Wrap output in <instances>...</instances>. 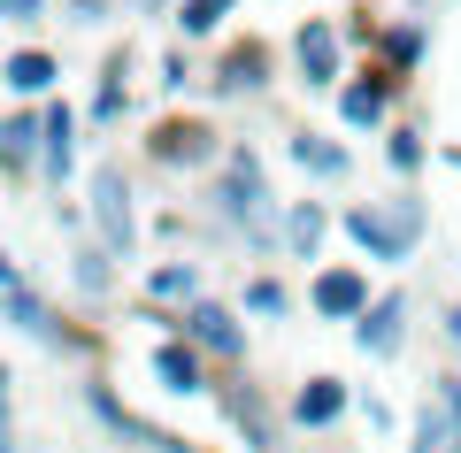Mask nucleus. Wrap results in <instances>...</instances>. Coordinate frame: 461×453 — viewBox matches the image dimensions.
<instances>
[{"label":"nucleus","mask_w":461,"mask_h":453,"mask_svg":"<svg viewBox=\"0 0 461 453\" xmlns=\"http://www.w3.org/2000/svg\"><path fill=\"white\" fill-rule=\"evenodd\" d=\"M193 208L208 215L230 246H247L254 261H277L285 254V200H277V185H269V162H262V146H254V139H230L223 169L208 177V193H200Z\"/></svg>","instance_id":"1"},{"label":"nucleus","mask_w":461,"mask_h":453,"mask_svg":"<svg viewBox=\"0 0 461 453\" xmlns=\"http://www.w3.org/2000/svg\"><path fill=\"white\" fill-rule=\"evenodd\" d=\"M339 231H346V246H354L362 261L408 269V261L423 254V239H430V208L415 200V185H393V193H377V200H346Z\"/></svg>","instance_id":"2"},{"label":"nucleus","mask_w":461,"mask_h":453,"mask_svg":"<svg viewBox=\"0 0 461 453\" xmlns=\"http://www.w3.org/2000/svg\"><path fill=\"white\" fill-rule=\"evenodd\" d=\"M85 215H93V239L108 246L115 261H139L147 223H139V177L123 162H93V177H85Z\"/></svg>","instance_id":"3"},{"label":"nucleus","mask_w":461,"mask_h":453,"mask_svg":"<svg viewBox=\"0 0 461 453\" xmlns=\"http://www.w3.org/2000/svg\"><path fill=\"white\" fill-rule=\"evenodd\" d=\"M0 323L16 331V339L47 346V354H93V339H85V331H69L62 315L47 308V292L23 276V261H16V254H0Z\"/></svg>","instance_id":"4"},{"label":"nucleus","mask_w":461,"mask_h":453,"mask_svg":"<svg viewBox=\"0 0 461 453\" xmlns=\"http://www.w3.org/2000/svg\"><path fill=\"white\" fill-rule=\"evenodd\" d=\"M139 154H147V169H162V177H215L223 154H230V139L208 123V115H162Z\"/></svg>","instance_id":"5"},{"label":"nucleus","mask_w":461,"mask_h":453,"mask_svg":"<svg viewBox=\"0 0 461 453\" xmlns=\"http://www.w3.org/2000/svg\"><path fill=\"white\" fill-rule=\"evenodd\" d=\"M346 54H354V39H346V23L330 16H300L293 39H285V77L300 85V93H339L354 69H346Z\"/></svg>","instance_id":"6"},{"label":"nucleus","mask_w":461,"mask_h":453,"mask_svg":"<svg viewBox=\"0 0 461 453\" xmlns=\"http://www.w3.org/2000/svg\"><path fill=\"white\" fill-rule=\"evenodd\" d=\"M208 400L223 407L230 438H239L247 453H285V422H293V415H277V407H269V392L254 385V369H223Z\"/></svg>","instance_id":"7"},{"label":"nucleus","mask_w":461,"mask_h":453,"mask_svg":"<svg viewBox=\"0 0 461 453\" xmlns=\"http://www.w3.org/2000/svg\"><path fill=\"white\" fill-rule=\"evenodd\" d=\"M85 415H93L115 446H131V453H200L193 438H177V430H162V422H147L139 407H123L108 376H85Z\"/></svg>","instance_id":"8"},{"label":"nucleus","mask_w":461,"mask_h":453,"mask_svg":"<svg viewBox=\"0 0 461 453\" xmlns=\"http://www.w3.org/2000/svg\"><path fill=\"white\" fill-rule=\"evenodd\" d=\"M177 339H193L215 369H247V354H254L247 308H230V300H215V292H208V300H193V308L177 315Z\"/></svg>","instance_id":"9"},{"label":"nucleus","mask_w":461,"mask_h":453,"mask_svg":"<svg viewBox=\"0 0 461 453\" xmlns=\"http://www.w3.org/2000/svg\"><path fill=\"white\" fill-rule=\"evenodd\" d=\"M269 85H277V54H269V39H239V47H223L208 62L200 93L223 100V108H239V100H269Z\"/></svg>","instance_id":"10"},{"label":"nucleus","mask_w":461,"mask_h":453,"mask_svg":"<svg viewBox=\"0 0 461 453\" xmlns=\"http://www.w3.org/2000/svg\"><path fill=\"white\" fill-rule=\"evenodd\" d=\"M377 308V292H369V269L362 261H315L308 269V315L315 323H362V315Z\"/></svg>","instance_id":"11"},{"label":"nucleus","mask_w":461,"mask_h":453,"mask_svg":"<svg viewBox=\"0 0 461 453\" xmlns=\"http://www.w3.org/2000/svg\"><path fill=\"white\" fill-rule=\"evenodd\" d=\"M400 93H408V77H393L384 62H369V69H354V77L339 85V131H393V108H400Z\"/></svg>","instance_id":"12"},{"label":"nucleus","mask_w":461,"mask_h":453,"mask_svg":"<svg viewBox=\"0 0 461 453\" xmlns=\"http://www.w3.org/2000/svg\"><path fill=\"white\" fill-rule=\"evenodd\" d=\"M193 300H208V269H200L193 254H169L147 269V285H139V308H147V323L177 331V315L193 308Z\"/></svg>","instance_id":"13"},{"label":"nucleus","mask_w":461,"mask_h":453,"mask_svg":"<svg viewBox=\"0 0 461 453\" xmlns=\"http://www.w3.org/2000/svg\"><path fill=\"white\" fill-rule=\"evenodd\" d=\"M147 369H154V385H162L169 400H200V392H215V376H223L193 339H177V331H162V339H154Z\"/></svg>","instance_id":"14"},{"label":"nucleus","mask_w":461,"mask_h":453,"mask_svg":"<svg viewBox=\"0 0 461 453\" xmlns=\"http://www.w3.org/2000/svg\"><path fill=\"white\" fill-rule=\"evenodd\" d=\"M0 93L23 100V108H47L54 93H62V54L39 47V39H23V47L0 54Z\"/></svg>","instance_id":"15"},{"label":"nucleus","mask_w":461,"mask_h":453,"mask_svg":"<svg viewBox=\"0 0 461 453\" xmlns=\"http://www.w3.org/2000/svg\"><path fill=\"white\" fill-rule=\"evenodd\" d=\"M408 331H415V292H377V308L346 331V339H354V354H369V361H400L408 354Z\"/></svg>","instance_id":"16"},{"label":"nucleus","mask_w":461,"mask_h":453,"mask_svg":"<svg viewBox=\"0 0 461 453\" xmlns=\"http://www.w3.org/2000/svg\"><path fill=\"white\" fill-rule=\"evenodd\" d=\"M285 415H293V430L323 438V430H339V422L354 415V385H346V376H330V369H315V376H300V385H293Z\"/></svg>","instance_id":"17"},{"label":"nucleus","mask_w":461,"mask_h":453,"mask_svg":"<svg viewBox=\"0 0 461 453\" xmlns=\"http://www.w3.org/2000/svg\"><path fill=\"white\" fill-rule=\"evenodd\" d=\"M39 154H47V108L8 100V115H0V177L8 185H39Z\"/></svg>","instance_id":"18"},{"label":"nucleus","mask_w":461,"mask_h":453,"mask_svg":"<svg viewBox=\"0 0 461 453\" xmlns=\"http://www.w3.org/2000/svg\"><path fill=\"white\" fill-rule=\"evenodd\" d=\"M285 162H293L308 185H346L354 177V146L330 139V131H315V123H293L285 131Z\"/></svg>","instance_id":"19"},{"label":"nucleus","mask_w":461,"mask_h":453,"mask_svg":"<svg viewBox=\"0 0 461 453\" xmlns=\"http://www.w3.org/2000/svg\"><path fill=\"white\" fill-rule=\"evenodd\" d=\"M77 146H85V115L54 93L47 100V154H39V185H47L54 200H62V185L77 177Z\"/></svg>","instance_id":"20"},{"label":"nucleus","mask_w":461,"mask_h":453,"mask_svg":"<svg viewBox=\"0 0 461 453\" xmlns=\"http://www.w3.org/2000/svg\"><path fill=\"white\" fill-rule=\"evenodd\" d=\"M430 54V16H377L369 32V62H384L393 77H415Z\"/></svg>","instance_id":"21"},{"label":"nucleus","mask_w":461,"mask_h":453,"mask_svg":"<svg viewBox=\"0 0 461 453\" xmlns=\"http://www.w3.org/2000/svg\"><path fill=\"white\" fill-rule=\"evenodd\" d=\"M62 276H69V292H77L85 308H108V300H115V285H123V261H115L108 246H100L93 231H85V239L69 246V261H62Z\"/></svg>","instance_id":"22"},{"label":"nucleus","mask_w":461,"mask_h":453,"mask_svg":"<svg viewBox=\"0 0 461 453\" xmlns=\"http://www.w3.org/2000/svg\"><path fill=\"white\" fill-rule=\"evenodd\" d=\"M131 47H108L100 54V77H93V100H85V123L93 131H115L123 115H131Z\"/></svg>","instance_id":"23"},{"label":"nucleus","mask_w":461,"mask_h":453,"mask_svg":"<svg viewBox=\"0 0 461 453\" xmlns=\"http://www.w3.org/2000/svg\"><path fill=\"white\" fill-rule=\"evenodd\" d=\"M330 231H339V215L323 200H285V261H323Z\"/></svg>","instance_id":"24"},{"label":"nucleus","mask_w":461,"mask_h":453,"mask_svg":"<svg viewBox=\"0 0 461 453\" xmlns=\"http://www.w3.org/2000/svg\"><path fill=\"white\" fill-rule=\"evenodd\" d=\"M377 139H384V169H393L400 185H415L430 169V131L423 123H393V131H377Z\"/></svg>","instance_id":"25"},{"label":"nucleus","mask_w":461,"mask_h":453,"mask_svg":"<svg viewBox=\"0 0 461 453\" xmlns=\"http://www.w3.org/2000/svg\"><path fill=\"white\" fill-rule=\"evenodd\" d=\"M239 308H247L254 323H285V315H293V285H285L277 269H254L247 285H239Z\"/></svg>","instance_id":"26"},{"label":"nucleus","mask_w":461,"mask_h":453,"mask_svg":"<svg viewBox=\"0 0 461 453\" xmlns=\"http://www.w3.org/2000/svg\"><path fill=\"white\" fill-rule=\"evenodd\" d=\"M408 453H461V422L446 415V400H423L408 422Z\"/></svg>","instance_id":"27"},{"label":"nucleus","mask_w":461,"mask_h":453,"mask_svg":"<svg viewBox=\"0 0 461 453\" xmlns=\"http://www.w3.org/2000/svg\"><path fill=\"white\" fill-rule=\"evenodd\" d=\"M230 16H239V0H185V8H177L169 23H177V39H185V47H208V39L223 32Z\"/></svg>","instance_id":"28"},{"label":"nucleus","mask_w":461,"mask_h":453,"mask_svg":"<svg viewBox=\"0 0 461 453\" xmlns=\"http://www.w3.org/2000/svg\"><path fill=\"white\" fill-rule=\"evenodd\" d=\"M200 77H208V69L193 62V47H185V39H177V47H162V62H154V93H162V100H185Z\"/></svg>","instance_id":"29"},{"label":"nucleus","mask_w":461,"mask_h":453,"mask_svg":"<svg viewBox=\"0 0 461 453\" xmlns=\"http://www.w3.org/2000/svg\"><path fill=\"white\" fill-rule=\"evenodd\" d=\"M108 16H115V0H62V23H69V32H100Z\"/></svg>","instance_id":"30"},{"label":"nucleus","mask_w":461,"mask_h":453,"mask_svg":"<svg viewBox=\"0 0 461 453\" xmlns=\"http://www.w3.org/2000/svg\"><path fill=\"white\" fill-rule=\"evenodd\" d=\"M47 8H62V0H0V23L32 32V23H47Z\"/></svg>","instance_id":"31"},{"label":"nucleus","mask_w":461,"mask_h":453,"mask_svg":"<svg viewBox=\"0 0 461 453\" xmlns=\"http://www.w3.org/2000/svg\"><path fill=\"white\" fill-rule=\"evenodd\" d=\"M430 400H446V415L461 422V369H438V376H430Z\"/></svg>","instance_id":"32"},{"label":"nucleus","mask_w":461,"mask_h":453,"mask_svg":"<svg viewBox=\"0 0 461 453\" xmlns=\"http://www.w3.org/2000/svg\"><path fill=\"white\" fill-rule=\"evenodd\" d=\"M362 422H369V430H377V438H393V430H400L393 400H362Z\"/></svg>","instance_id":"33"},{"label":"nucleus","mask_w":461,"mask_h":453,"mask_svg":"<svg viewBox=\"0 0 461 453\" xmlns=\"http://www.w3.org/2000/svg\"><path fill=\"white\" fill-rule=\"evenodd\" d=\"M123 8H131V16H162V23H169V16L185 8V0H123Z\"/></svg>","instance_id":"34"},{"label":"nucleus","mask_w":461,"mask_h":453,"mask_svg":"<svg viewBox=\"0 0 461 453\" xmlns=\"http://www.w3.org/2000/svg\"><path fill=\"white\" fill-rule=\"evenodd\" d=\"M438 331H446V346H454V354H461V300H454V308L438 315Z\"/></svg>","instance_id":"35"},{"label":"nucleus","mask_w":461,"mask_h":453,"mask_svg":"<svg viewBox=\"0 0 461 453\" xmlns=\"http://www.w3.org/2000/svg\"><path fill=\"white\" fill-rule=\"evenodd\" d=\"M0 453H23V430H16V415L0 422Z\"/></svg>","instance_id":"36"}]
</instances>
